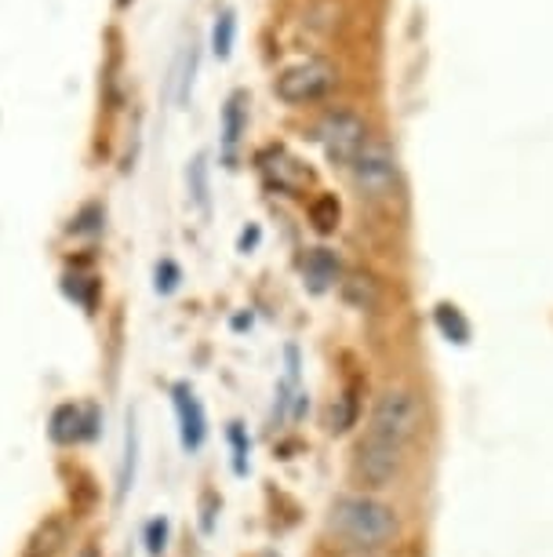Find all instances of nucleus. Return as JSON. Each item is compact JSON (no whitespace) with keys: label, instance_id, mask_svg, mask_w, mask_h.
<instances>
[{"label":"nucleus","instance_id":"f257e3e1","mask_svg":"<svg viewBox=\"0 0 553 557\" xmlns=\"http://www.w3.org/2000/svg\"><path fill=\"white\" fill-rule=\"evenodd\" d=\"M328 532L353 550H382L401 535V513L372 492H342L328 507Z\"/></svg>","mask_w":553,"mask_h":557},{"label":"nucleus","instance_id":"f03ea898","mask_svg":"<svg viewBox=\"0 0 553 557\" xmlns=\"http://www.w3.org/2000/svg\"><path fill=\"white\" fill-rule=\"evenodd\" d=\"M423 430V405L419 397L404 386H390L372 401L368 412V430H364V441L393 451H409V445L419 437Z\"/></svg>","mask_w":553,"mask_h":557},{"label":"nucleus","instance_id":"7ed1b4c3","mask_svg":"<svg viewBox=\"0 0 553 557\" xmlns=\"http://www.w3.org/2000/svg\"><path fill=\"white\" fill-rule=\"evenodd\" d=\"M317 143L325 146V157L339 168H353L364 146L372 143L368 124L353 110H331L317 124Z\"/></svg>","mask_w":553,"mask_h":557},{"label":"nucleus","instance_id":"20e7f679","mask_svg":"<svg viewBox=\"0 0 553 557\" xmlns=\"http://www.w3.org/2000/svg\"><path fill=\"white\" fill-rule=\"evenodd\" d=\"M336 81H339V73L331 62L306 59V62H296V66H288L280 73L274 91L280 102H288V107H310V102L325 99L328 91L336 88Z\"/></svg>","mask_w":553,"mask_h":557},{"label":"nucleus","instance_id":"39448f33","mask_svg":"<svg viewBox=\"0 0 553 557\" xmlns=\"http://www.w3.org/2000/svg\"><path fill=\"white\" fill-rule=\"evenodd\" d=\"M350 172H353V183L361 186V194H368V197H390L393 186H398V161H393L390 146L375 143V139L364 146Z\"/></svg>","mask_w":553,"mask_h":557},{"label":"nucleus","instance_id":"423d86ee","mask_svg":"<svg viewBox=\"0 0 553 557\" xmlns=\"http://www.w3.org/2000/svg\"><path fill=\"white\" fill-rule=\"evenodd\" d=\"M401 467H404V451L372 445V441H364V437H361L357 451H353V478H357V485H364L368 492L393 485L401 474Z\"/></svg>","mask_w":553,"mask_h":557},{"label":"nucleus","instance_id":"0eeeda50","mask_svg":"<svg viewBox=\"0 0 553 557\" xmlns=\"http://www.w3.org/2000/svg\"><path fill=\"white\" fill-rule=\"evenodd\" d=\"M259 172L266 175V183L274 186L280 194H291V197H302L306 186L313 183V172L299 157H291L285 146H269V150L259 153Z\"/></svg>","mask_w":553,"mask_h":557},{"label":"nucleus","instance_id":"6e6552de","mask_svg":"<svg viewBox=\"0 0 553 557\" xmlns=\"http://www.w3.org/2000/svg\"><path fill=\"white\" fill-rule=\"evenodd\" d=\"M48 434L55 445H80V441H91L99 434V416L96 408L88 405H59L51 412Z\"/></svg>","mask_w":553,"mask_h":557},{"label":"nucleus","instance_id":"1a4fd4ad","mask_svg":"<svg viewBox=\"0 0 553 557\" xmlns=\"http://www.w3.org/2000/svg\"><path fill=\"white\" fill-rule=\"evenodd\" d=\"M172 401H175V416H179L183 448H186V451H201V448H204V441H208V419H204L201 401H197L193 386L175 383V386H172Z\"/></svg>","mask_w":553,"mask_h":557},{"label":"nucleus","instance_id":"9d476101","mask_svg":"<svg viewBox=\"0 0 553 557\" xmlns=\"http://www.w3.org/2000/svg\"><path fill=\"white\" fill-rule=\"evenodd\" d=\"M248 96L244 91H234L226 102V110H223V153H226V161H234V150H237V143H241V135L248 128Z\"/></svg>","mask_w":553,"mask_h":557},{"label":"nucleus","instance_id":"9b49d317","mask_svg":"<svg viewBox=\"0 0 553 557\" xmlns=\"http://www.w3.org/2000/svg\"><path fill=\"white\" fill-rule=\"evenodd\" d=\"M62 543H66V521L48 518V521L37 524L34 535H29L23 557H55L62 550Z\"/></svg>","mask_w":553,"mask_h":557},{"label":"nucleus","instance_id":"f8f14e48","mask_svg":"<svg viewBox=\"0 0 553 557\" xmlns=\"http://www.w3.org/2000/svg\"><path fill=\"white\" fill-rule=\"evenodd\" d=\"M306 277L313 292H325L339 281V259L328 248H313L306 256Z\"/></svg>","mask_w":553,"mask_h":557},{"label":"nucleus","instance_id":"ddd939ff","mask_svg":"<svg viewBox=\"0 0 553 557\" xmlns=\"http://www.w3.org/2000/svg\"><path fill=\"white\" fill-rule=\"evenodd\" d=\"M433 324H437V332H441L448 343H455V346L469 343V321L463 318V310L452 307V302H437Z\"/></svg>","mask_w":553,"mask_h":557},{"label":"nucleus","instance_id":"4468645a","mask_svg":"<svg viewBox=\"0 0 553 557\" xmlns=\"http://www.w3.org/2000/svg\"><path fill=\"white\" fill-rule=\"evenodd\" d=\"M339 219H342V205L336 194H321L310 201V223L317 234H336Z\"/></svg>","mask_w":553,"mask_h":557},{"label":"nucleus","instance_id":"2eb2a0df","mask_svg":"<svg viewBox=\"0 0 553 557\" xmlns=\"http://www.w3.org/2000/svg\"><path fill=\"white\" fill-rule=\"evenodd\" d=\"M342 299H347L353 310H372L375 302H379V288H375L372 277H361V273H353L350 281H342Z\"/></svg>","mask_w":553,"mask_h":557},{"label":"nucleus","instance_id":"dca6fc26","mask_svg":"<svg viewBox=\"0 0 553 557\" xmlns=\"http://www.w3.org/2000/svg\"><path fill=\"white\" fill-rule=\"evenodd\" d=\"M357 412H361V401H357V391H350L336 397V405H331V419H328V430L331 434H347V430L357 423Z\"/></svg>","mask_w":553,"mask_h":557},{"label":"nucleus","instance_id":"f3484780","mask_svg":"<svg viewBox=\"0 0 553 557\" xmlns=\"http://www.w3.org/2000/svg\"><path fill=\"white\" fill-rule=\"evenodd\" d=\"M234 37H237V15L226 12L215 18V29H212V51L218 59H229V51H234Z\"/></svg>","mask_w":553,"mask_h":557},{"label":"nucleus","instance_id":"a211bd4d","mask_svg":"<svg viewBox=\"0 0 553 557\" xmlns=\"http://www.w3.org/2000/svg\"><path fill=\"white\" fill-rule=\"evenodd\" d=\"M135 451H139V430H135V419H128V441H124V462H121V485L117 496L124 499L135 481Z\"/></svg>","mask_w":553,"mask_h":557},{"label":"nucleus","instance_id":"6ab92c4d","mask_svg":"<svg viewBox=\"0 0 553 557\" xmlns=\"http://www.w3.org/2000/svg\"><path fill=\"white\" fill-rule=\"evenodd\" d=\"M226 437H229V448H234V474L244 478L248 474V451H252V441H248L241 423H229Z\"/></svg>","mask_w":553,"mask_h":557},{"label":"nucleus","instance_id":"aec40b11","mask_svg":"<svg viewBox=\"0 0 553 557\" xmlns=\"http://www.w3.org/2000/svg\"><path fill=\"white\" fill-rule=\"evenodd\" d=\"M62 288H66V296L77 299L85 310H96V292H99L96 277H77V273H73V277H66V285H62Z\"/></svg>","mask_w":553,"mask_h":557},{"label":"nucleus","instance_id":"412c9836","mask_svg":"<svg viewBox=\"0 0 553 557\" xmlns=\"http://www.w3.org/2000/svg\"><path fill=\"white\" fill-rule=\"evenodd\" d=\"M186 178H190V190H193V201L201 212H208V164L204 157H193L190 172H186Z\"/></svg>","mask_w":553,"mask_h":557},{"label":"nucleus","instance_id":"4be33fe9","mask_svg":"<svg viewBox=\"0 0 553 557\" xmlns=\"http://www.w3.org/2000/svg\"><path fill=\"white\" fill-rule=\"evenodd\" d=\"M168 535H172V524L168 518H153L150 524H146V554H164L168 550Z\"/></svg>","mask_w":553,"mask_h":557},{"label":"nucleus","instance_id":"5701e85b","mask_svg":"<svg viewBox=\"0 0 553 557\" xmlns=\"http://www.w3.org/2000/svg\"><path fill=\"white\" fill-rule=\"evenodd\" d=\"M179 267H175L172 259H161L156 262V270H153V288L161 292V296H172L175 288H179Z\"/></svg>","mask_w":553,"mask_h":557},{"label":"nucleus","instance_id":"b1692460","mask_svg":"<svg viewBox=\"0 0 553 557\" xmlns=\"http://www.w3.org/2000/svg\"><path fill=\"white\" fill-rule=\"evenodd\" d=\"M73 234H99L102 230V208L99 205H88V208H80V215L73 219Z\"/></svg>","mask_w":553,"mask_h":557},{"label":"nucleus","instance_id":"393cba45","mask_svg":"<svg viewBox=\"0 0 553 557\" xmlns=\"http://www.w3.org/2000/svg\"><path fill=\"white\" fill-rule=\"evenodd\" d=\"M259 240H263V230H259V226L252 223L248 230H241V237H237V248H241V251H252V248L259 245Z\"/></svg>","mask_w":553,"mask_h":557},{"label":"nucleus","instance_id":"a878e982","mask_svg":"<svg viewBox=\"0 0 553 557\" xmlns=\"http://www.w3.org/2000/svg\"><path fill=\"white\" fill-rule=\"evenodd\" d=\"M234 329H237V332L252 329V313H237V318H234Z\"/></svg>","mask_w":553,"mask_h":557},{"label":"nucleus","instance_id":"bb28decb","mask_svg":"<svg viewBox=\"0 0 553 557\" xmlns=\"http://www.w3.org/2000/svg\"><path fill=\"white\" fill-rule=\"evenodd\" d=\"M80 557H99V550H96V546H85V550H80Z\"/></svg>","mask_w":553,"mask_h":557},{"label":"nucleus","instance_id":"cd10ccee","mask_svg":"<svg viewBox=\"0 0 553 557\" xmlns=\"http://www.w3.org/2000/svg\"><path fill=\"white\" fill-rule=\"evenodd\" d=\"M131 4V0H117V8H128Z\"/></svg>","mask_w":553,"mask_h":557}]
</instances>
